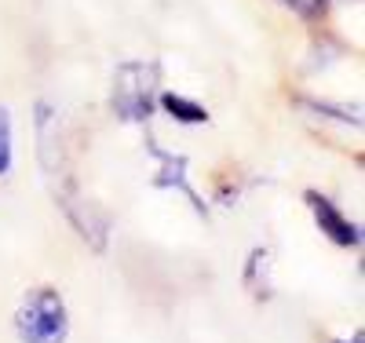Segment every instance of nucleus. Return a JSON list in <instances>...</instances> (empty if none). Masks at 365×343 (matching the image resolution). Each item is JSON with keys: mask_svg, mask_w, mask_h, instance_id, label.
Listing matches in <instances>:
<instances>
[{"mask_svg": "<svg viewBox=\"0 0 365 343\" xmlns=\"http://www.w3.org/2000/svg\"><path fill=\"white\" fill-rule=\"evenodd\" d=\"M146 153L158 165L154 168V186H158V190H179L182 198L194 205L197 215H208V201L194 190V183H190V158H187V153L165 150L154 135H146Z\"/></svg>", "mask_w": 365, "mask_h": 343, "instance_id": "nucleus-5", "label": "nucleus"}, {"mask_svg": "<svg viewBox=\"0 0 365 343\" xmlns=\"http://www.w3.org/2000/svg\"><path fill=\"white\" fill-rule=\"evenodd\" d=\"M15 168V121L11 110L0 103V179H8Z\"/></svg>", "mask_w": 365, "mask_h": 343, "instance_id": "nucleus-8", "label": "nucleus"}, {"mask_svg": "<svg viewBox=\"0 0 365 343\" xmlns=\"http://www.w3.org/2000/svg\"><path fill=\"white\" fill-rule=\"evenodd\" d=\"M158 110L168 121L182 124V128H201V124L212 121V113H208L205 103H197L194 96H187V91H172V88H161L158 91Z\"/></svg>", "mask_w": 365, "mask_h": 343, "instance_id": "nucleus-7", "label": "nucleus"}, {"mask_svg": "<svg viewBox=\"0 0 365 343\" xmlns=\"http://www.w3.org/2000/svg\"><path fill=\"white\" fill-rule=\"evenodd\" d=\"M158 91H161V62L125 58L113 70L110 110L120 124H146L158 113Z\"/></svg>", "mask_w": 365, "mask_h": 343, "instance_id": "nucleus-1", "label": "nucleus"}, {"mask_svg": "<svg viewBox=\"0 0 365 343\" xmlns=\"http://www.w3.org/2000/svg\"><path fill=\"white\" fill-rule=\"evenodd\" d=\"M332 343H361V336H354V339H332Z\"/></svg>", "mask_w": 365, "mask_h": 343, "instance_id": "nucleus-9", "label": "nucleus"}, {"mask_svg": "<svg viewBox=\"0 0 365 343\" xmlns=\"http://www.w3.org/2000/svg\"><path fill=\"white\" fill-rule=\"evenodd\" d=\"M55 201H58V208L66 212V220L73 223V230H77L91 248H96V252H103L106 241H110V215H106V208H103L99 201L84 198L81 186L73 183V175H66V179L55 183Z\"/></svg>", "mask_w": 365, "mask_h": 343, "instance_id": "nucleus-4", "label": "nucleus"}, {"mask_svg": "<svg viewBox=\"0 0 365 343\" xmlns=\"http://www.w3.org/2000/svg\"><path fill=\"white\" fill-rule=\"evenodd\" d=\"M303 201H307L318 230H322L332 245H340V248H358V245H361L358 223H354L351 215H347L336 201H332L329 194H322V190H303Z\"/></svg>", "mask_w": 365, "mask_h": 343, "instance_id": "nucleus-6", "label": "nucleus"}, {"mask_svg": "<svg viewBox=\"0 0 365 343\" xmlns=\"http://www.w3.org/2000/svg\"><path fill=\"white\" fill-rule=\"evenodd\" d=\"M15 332L22 343H66L70 310H66L63 292L51 285L29 289L15 310Z\"/></svg>", "mask_w": 365, "mask_h": 343, "instance_id": "nucleus-2", "label": "nucleus"}, {"mask_svg": "<svg viewBox=\"0 0 365 343\" xmlns=\"http://www.w3.org/2000/svg\"><path fill=\"white\" fill-rule=\"evenodd\" d=\"M34 135H37V161L48 172V179H66L70 175V139H66V121L55 103L37 99L34 103Z\"/></svg>", "mask_w": 365, "mask_h": 343, "instance_id": "nucleus-3", "label": "nucleus"}]
</instances>
